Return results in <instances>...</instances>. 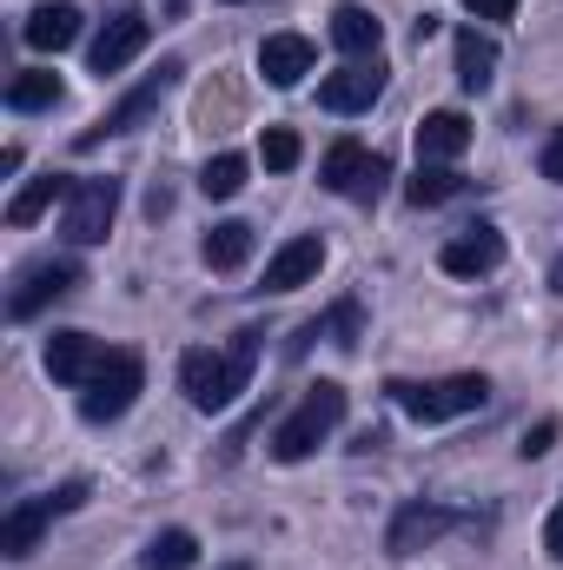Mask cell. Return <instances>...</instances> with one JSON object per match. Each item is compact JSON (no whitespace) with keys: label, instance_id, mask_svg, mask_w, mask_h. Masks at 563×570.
Here are the masks:
<instances>
[{"label":"cell","instance_id":"5bb4252c","mask_svg":"<svg viewBox=\"0 0 563 570\" xmlns=\"http://www.w3.org/2000/svg\"><path fill=\"white\" fill-rule=\"evenodd\" d=\"M107 365V345L93 338V332H53L47 338V372H53V385H87L93 372Z\"/></svg>","mask_w":563,"mask_h":570},{"label":"cell","instance_id":"f1b7e54d","mask_svg":"<svg viewBox=\"0 0 563 570\" xmlns=\"http://www.w3.org/2000/svg\"><path fill=\"white\" fill-rule=\"evenodd\" d=\"M551 444H557V419H537V425L524 431V444H517V451H524V458H544Z\"/></svg>","mask_w":563,"mask_h":570},{"label":"cell","instance_id":"44dd1931","mask_svg":"<svg viewBox=\"0 0 563 570\" xmlns=\"http://www.w3.org/2000/svg\"><path fill=\"white\" fill-rule=\"evenodd\" d=\"M67 193H73V179H67V173H40V179H27V186L7 199V226H33V219H40L53 199H67Z\"/></svg>","mask_w":563,"mask_h":570},{"label":"cell","instance_id":"ba28073f","mask_svg":"<svg viewBox=\"0 0 563 570\" xmlns=\"http://www.w3.org/2000/svg\"><path fill=\"white\" fill-rule=\"evenodd\" d=\"M179 73H186L179 60H159V73H146L140 87H134V94H127L120 107H107V120H93V127H87V134H80L73 146H80V153H93L100 140H120V134H134V127H146V120L159 114V100L172 94V80H179Z\"/></svg>","mask_w":563,"mask_h":570},{"label":"cell","instance_id":"603a6c76","mask_svg":"<svg viewBox=\"0 0 563 570\" xmlns=\"http://www.w3.org/2000/svg\"><path fill=\"white\" fill-rule=\"evenodd\" d=\"M199 253H206V266H213V273H239V266L253 259V226H246V219H226V226H213V233H206V246H199Z\"/></svg>","mask_w":563,"mask_h":570},{"label":"cell","instance_id":"4dcf8cb0","mask_svg":"<svg viewBox=\"0 0 563 570\" xmlns=\"http://www.w3.org/2000/svg\"><path fill=\"white\" fill-rule=\"evenodd\" d=\"M464 7H471L477 20H511V13H517V0H464Z\"/></svg>","mask_w":563,"mask_h":570},{"label":"cell","instance_id":"e0dca14e","mask_svg":"<svg viewBox=\"0 0 563 570\" xmlns=\"http://www.w3.org/2000/svg\"><path fill=\"white\" fill-rule=\"evenodd\" d=\"M332 40H338V53H352V60H378L385 27H378V13H372V7L338 0V7H332Z\"/></svg>","mask_w":563,"mask_h":570},{"label":"cell","instance_id":"7402d4cb","mask_svg":"<svg viewBox=\"0 0 563 570\" xmlns=\"http://www.w3.org/2000/svg\"><path fill=\"white\" fill-rule=\"evenodd\" d=\"M60 73H47V67H27V73H13L7 80V107L13 114H47V107H60Z\"/></svg>","mask_w":563,"mask_h":570},{"label":"cell","instance_id":"4316f807","mask_svg":"<svg viewBox=\"0 0 563 570\" xmlns=\"http://www.w3.org/2000/svg\"><path fill=\"white\" fill-rule=\"evenodd\" d=\"M298 153H305V146H298V134H292V127H266V140H259V159H266L273 173H292V166H298Z\"/></svg>","mask_w":563,"mask_h":570},{"label":"cell","instance_id":"ac0fdd59","mask_svg":"<svg viewBox=\"0 0 563 570\" xmlns=\"http://www.w3.org/2000/svg\"><path fill=\"white\" fill-rule=\"evenodd\" d=\"M464 146H471V120H464L457 107L418 120V166H444V159H457Z\"/></svg>","mask_w":563,"mask_h":570},{"label":"cell","instance_id":"484cf974","mask_svg":"<svg viewBox=\"0 0 563 570\" xmlns=\"http://www.w3.org/2000/svg\"><path fill=\"white\" fill-rule=\"evenodd\" d=\"M246 153H219V159H206V173H199V193L206 199H233L239 186H246Z\"/></svg>","mask_w":563,"mask_h":570},{"label":"cell","instance_id":"ffe728a7","mask_svg":"<svg viewBox=\"0 0 563 570\" xmlns=\"http://www.w3.org/2000/svg\"><path fill=\"white\" fill-rule=\"evenodd\" d=\"M491 73H497V40L477 33V27H464V33H457V87H464V94H484Z\"/></svg>","mask_w":563,"mask_h":570},{"label":"cell","instance_id":"4fadbf2b","mask_svg":"<svg viewBox=\"0 0 563 570\" xmlns=\"http://www.w3.org/2000/svg\"><path fill=\"white\" fill-rule=\"evenodd\" d=\"M444 531H457V511H444V504H424V498H412L398 518H392V531H385V551L392 558H418V551H431Z\"/></svg>","mask_w":563,"mask_h":570},{"label":"cell","instance_id":"30bf717a","mask_svg":"<svg viewBox=\"0 0 563 570\" xmlns=\"http://www.w3.org/2000/svg\"><path fill=\"white\" fill-rule=\"evenodd\" d=\"M146 40H152V20H146L140 7H120V13H113L100 33H93V47H87V67H93L100 80H113V73H120V67L140 53Z\"/></svg>","mask_w":563,"mask_h":570},{"label":"cell","instance_id":"d4e9b609","mask_svg":"<svg viewBox=\"0 0 563 570\" xmlns=\"http://www.w3.org/2000/svg\"><path fill=\"white\" fill-rule=\"evenodd\" d=\"M464 193V179L451 173V166H418L412 179H405V199L412 206H444V199H457Z\"/></svg>","mask_w":563,"mask_h":570},{"label":"cell","instance_id":"8fae6325","mask_svg":"<svg viewBox=\"0 0 563 570\" xmlns=\"http://www.w3.org/2000/svg\"><path fill=\"white\" fill-rule=\"evenodd\" d=\"M378 94H385V60H352V67L318 80V107L325 114H365Z\"/></svg>","mask_w":563,"mask_h":570},{"label":"cell","instance_id":"f546056e","mask_svg":"<svg viewBox=\"0 0 563 570\" xmlns=\"http://www.w3.org/2000/svg\"><path fill=\"white\" fill-rule=\"evenodd\" d=\"M537 166H544V179H557V186H563V127L551 134V140H544V153H537Z\"/></svg>","mask_w":563,"mask_h":570},{"label":"cell","instance_id":"83f0119b","mask_svg":"<svg viewBox=\"0 0 563 570\" xmlns=\"http://www.w3.org/2000/svg\"><path fill=\"white\" fill-rule=\"evenodd\" d=\"M325 338H332V345H345V352L358 345V305H352V298H345V305H332V318H325Z\"/></svg>","mask_w":563,"mask_h":570},{"label":"cell","instance_id":"cb8c5ba5","mask_svg":"<svg viewBox=\"0 0 563 570\" xmlns=\"http://www.w3.org/2000/svg\"><path fill=\"white\" fill-rule=\"evenodd\" d=\"M192 564H199V538L192 531H159L140 558V570H192Z\"/></svg>","mask_w":563,"mask_h":570},{"label":"cell","instance_id":"3957f363","mask_svg":"<svg viewBox=\"0 0 563 570\" xmlns=\"http://www.w3.org/2000/svg\"><path fill=\"white\" fill-rule=\"evenodd\" d=\"M345 425V385H332V379H318L305 399H298V412L273 431V458L279 464H305L332 431Z\"/></svg>","mask_w":563,"mask_h":570},{"label":"cell","instance_id":"d6986e66","mask_svg":"<svg viewBox=\"0 0 563 570\" xmlns=\"http://www.w3.org/2000/svg\"><path fill=\"white\" fill-rule=\"evenodd\" d=\"M259 73H266L273 87H298V80L312 73V40H298V33H273V40L259 47Z\"/></svg>","mask_w":563,"mask_h":570},{"label":"cell","instance_id":"9c48e42d","mask_svg":"<svg viewBox=\"0 0 563 570\" xmlns=\"http://www.w3.org/2000/svg\"><path fill=\"white\" fill-rule=\"evenodd\" d=\"M80 285V266L73 259H33L13 273V292H7V318H40L53 298H67Z\"/></svg>","mask_w":563,"mask_h":570},{"label":"cell","instance_id":"2e32d148","mask_svg":"<svg viewBox=\"0 0 563 570\" xmlns=\"http://www.w3.org/2000/svg\"><path fill=\"white\" fill-rule=\"evenodd\" d=\"M20 40H27L33 53H60V47H73V40H80V7H73V0H47V7H33L27 27H20Z\"/></svg>","mask_w":563,"mask_h":570},{"label":"cell","instance_id":"d6a6232c","mask_svg":"<svg viewBox=\"0 0 563 570\" xmlns=\"http://www.w3.org/2000/svg\"><path fill=\"white\" fill-rule=\"evenodd\" d=\"M551 292L563 298V253H557V266H551Z\"/></svg>","mask_w":563,"mask_h":570},{"label":"cell","instance_id":"5b68a950","mask_svg":"<svg viewBox=\"0 0 563 570\" xmlns=\"http://www.w3.org/2000/svg\"><path fill=\"white\" fill-rule=\"evenodd\" d=\"M140 385H146L140 352H107V365L80 385V419H87V425H113V419H127L134 399H140Z\"/></svg>","mask_w":563,"mask_h":570},{"label":"cell","instance_id":"52a82bcc","mask_svg":"<svg viewBox=\"0 0 563 570\" xmlns=\"http://www.w3.org/2000/svg\"><path fill=\"white\" fill-rule=\"evenodd\" d=\"M113 219H120V179H113V173L73 179V193H67V219H60L67 246H100V239L113 233Z\"/></svg>","mask_w":563,"mask_h":570},{"label":"cell","instance_id":"8992f818","mask_svg":"<svg viewBox=\"0 0 563 570\" xmlns=\"http://www.w3.org/2000/svg\"><path fill=\"white\" fill-rule=\"evenodd\" d=\"M318 179H325L338 199L372 206V199L385 193V179H392V159L372 153V146H358V140H332L325 146V159H318Z\"/></svg>","mask_w":563,"mask_h":570},{"label":"cell","instance_id":"7a4b0ae2","mask_svg":"<svg viewBox=\"0 0 563 570\" xmlns=\"http://www.w3.org/2000/svg\"><path fill=\"white\" fill-rule=\"evenodd\" d=\"M392 392V405L412 419V425H451V419H464V412H484V399H491V379L484 372H457V379H392L385 385Z\"/></svg>","mask_w":563,"mask_h":570},{"label":"cell","instance_id":"6da1fadb","mask_svg":"<svg viewBox=\"0 0 563 570\" xmlns=\"http://www.w3.org/2000/svg\"><path fill=\"white\" fill-rule=\"evenodd\" d=\"M253 358H259V332H253V325H246V332H233V345H226V352H206V345H199V352H186V358H179V392H186V405H192V412H206V419H213V412H226V405L253 385Z\"/></svg>","mask_w":563,"mask_h":570},{"label":"cell","instance_id":"1f68e13d","mask_svg":"<svg viewBox=\"0 0 563 570\" xmlns=\"http://www.w3.org/2000/svg\"><path fill=\"white\" fill-rule=\"evenodd\" d=\"M544 551L563 564V498H557V511H551V524H544Z\"/></svg>","mask_w":563,"mask_h":570},{"label":"cell","instance_id":"7c38bea8","mask_svg":"<svg viewBox=\"0 0 563 570\" xmlns=\"http://www.w3.org/2000/svg\"><path fill=\"white\" fill-rule=\"evenodd\" d=\"M437 266H444L451 279H484V273H497V266H504V233L477 219V226H464L457 239H444Z\"/></svg>","mask_w":563,"mask_h":570},{"label":"cell","instance_id":"9a60e30c","mask_svg":"<svg viewBox=\"0 0 563 570\" xmlns=\"http://www.w3.org/2000/svg\"><path fill=\"white\" fill-rule=\"evenodd\" d=\"M318 266H325V239L298 233V239H285L279 253L266 259V292H298V285L318 279Z\"/></svg>","mask_w":563,"mask_h":570},{"label":"cell","instance_id":"277c9868","mask_svg":"<svg viewBox=\"0 0 563 570\" xmlns=\"http://www.w3.org/2000/svg\"><path fill=\"white\" fill-rule=\"evenodd\" d=\"M87 498H93V484H87V478L60 484L53 498H20V504L7 511V524H0V558H33V551H40V531H47L53 518L80 511Z\"/></svg>","mask_w":563,"mask_h":570}]
</instances>
